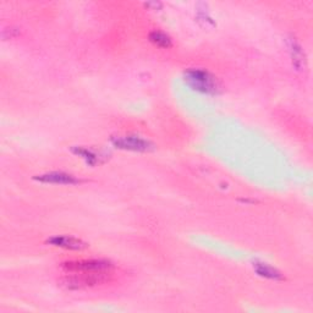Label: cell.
I'll return each mask as SVG.
<instances>
[{
	"label": "cell",
	"mask_w": 313,
	"mask_h": 313,
	"mask_svg": "<svg viewBox=\"0 0 313 313\" xmlns=\"http://www.w3.org/2000/svg\"><path fill=\"white\" fill-rule=\"evenodd\" d=\"M112 272H78V273H65L60 282L68 289H86V288L108 284L112 280Z\"/></svg>",
	"instance_id": "1"
},
{
	"label": "cell",
	"mask_w": 313,
	"mask_h": 313,
	"mask_svg": "<svg viewBox=\"0 0 313 313\" xmlns=\"http://www.w3.org/2000/svg\"><path fill=\"white\" fill-rule=\"evenodd\" d=\"M50 242L53 244L54 246L65 247V248H70V250H80L84 247V244L82 242V241H80L78 240V238H68V236H62V238H54L53 240H50Z\"/></svg>",
	"instance_id": "3"
},
{
	"label": "cell",
	"mask_w": 313,
	"mask_h": 313,
	"mask_svg": "<svg viewBox=\"0 0 313 313\" xmlns=\"http://www.w3.org/2000/svg\"><path fill=\"white\" fill-rule=\"evenodd\" d=\"M42 180H44V181H52V182H60V184H71V182H75V180L72 179V176H70V175H62V174L46 175V176L42 178Z\"/></svg>",
	"instance_id": "5"
},
{
	"label": "cell",
	"mask_w": 313,
	"mask_h": 313,
	"mask_svg": "<svg viewBox=\"0 0 313 313\" xmlns=\"http://www.w3.org/2000/svg\"><path fill=\"white\" fill-rule=\"evenodd\" d=\"M62 270L65 273H78V272H112V264L106 260H74L62 263Z\"/></svg>",
	"instance_id": "2"
},
{
	"label": "cell",
	"mask_w": 313,
	"mask_h": 313,
	"mask_svg": "<svg viewBox=\"0 0 313 313\" xmlns=\"http://www.w3.org/2000/svg\"><path fill=\"white\" fill-rule=\"evenodd\" d=\"M150 40H152L156 46H162V48H168V46H170V44H172L168 36H166L164 34H162V32H158V31L152 32V34H150Z\"/></svg>",
	"instance_id": "4"
}]
</instances>
